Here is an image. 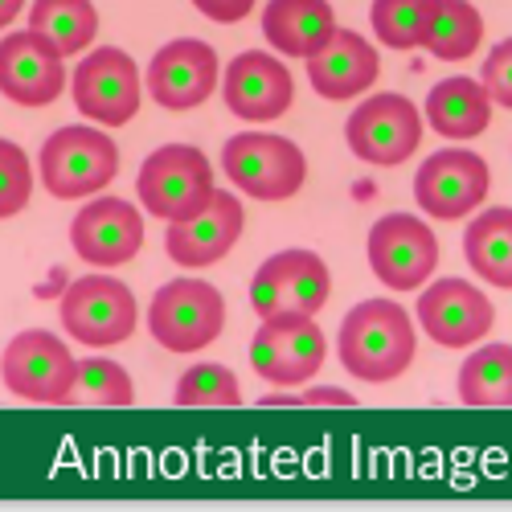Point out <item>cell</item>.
Here are the masks:
<instances>
[{
	"label": "cell",
	"mask_w": 512,
	"mask_h": 512,
	"mask_svg": "<svg viewBox=\"0 0 512 512\" xmlns=\"http://www.w3.org/2000/svg\"><path fill=\"white\" fill-rule=\"evenodd\" d=\"M33 197V164L21 144L0 140V222L17 218Z\"/></svg>",
	"instance_id": "30"
},
{
	"label": "cell",
	"mask_w": 512,
	"mask_h": 512,
	"mask_svg": "<svg viewBox=\"0 0 512 512\" xmlns=\"http://www.w3.org/2000/svg\"><path fill=\"white\" fill-rule=\"evenodd\" d=\"M435 0H373L369 21L373 33L381 37V46L390 50H418L426 21H431Z\"/></svg>",
	"instance_id": "28"
},
{
	"label": "cell",
	"mask_w": 512,
	"mask_h": 512,
	"mask_svg": "<svg viewBox=\"0 0 512 512\" xmlns=\"http://www.w3.org/2000/svg\"><path fill=\"white\" fill-rule=\"evenodd\" d=\"M41 185L58 201H82L103 193L119 173V148L99 127H58L41 144Z\"/></svg>",
	"instance_id": "4"
},
{
	"label": "cell",
	"mask_w": 512,
	"mask_h": 512,
	"mask_svg": "<svg viewBox=\"0 0 512 512\" xmlns=\"http://www.w3.org/2000/svg\"><path fill=\"white\" fill-rule=\"evenodd\" d=\"M484 41V17L467 0H435L431 21L422 33V50L439 62H463L480 50Z\"/></svg>",
	"instance_id": "25"
},
{
	"label": "cell",
	"mask_w": 512,
	"mask_h": 512,
	"mask_svg": "<svg viewBox=\"0 0 512 512\" xmlns=\"http://www.w3.org/2000/svg\"><path fill=\"white\" fill-rule=\"evenodd\" d=\"M381 74V62H377V50L369 41L353 29H336V37L320 54L308 58V82L320 99H332V103H349V99H361Z\"/></svg>",
	"instance_id": "20"
},
{
	"label": "cell",
	"mask_w": 512,
	"mask_h": 512,
	"mask_svg": "<svg viewBox=\"0 0 512 512\" xmlns=\"http://www.w3.org/2000/svg\"><path fill=\"white\" fill-rule=\"evenodd\" d=\"M136 295L115 275H82L62 291V328L91 349L123 345L136 332Z\"/></svg>",
	"instance_id": "8"
},
{
	"label": "cell",
	"mask_w": 512,
	"mask_h": 512,
	"mask_svg": "<svg viewBox=\"0 0 512 512\" xmlns=\"http://www.w3.org/2000/svg\"><path fill=\"white\" fill-rule=\"evenodd\" d=\"M345 140L357 160L373 168L406 164L422 144V115L402 95H373L357 103V111L345 123Z\"/></svg>",
	"instance_id": "13"
},
{
	"label": "cell",
	"mask_w": 512,
	"mask_h": 512,
	"mask_svg": "<svg viewBox=\"0 0 512 512\" xmlns=\"http://www.w3.org/2000/svg\"><path fill=\"white\" fill-rule=\"evenodd\" d=\"M21 9H25V0H0V29H5V25H13Z\"/></svg>",
	"instance_id": "34"
},
{
	"label": "cell",
	"mask_w": 512,
	"mask_h": 512,
	"mask_svg": "<svg viewBox=\"0 0 512 512\" xmlns=\"http://www.w3.org/2000/svg\"><path fill=\"white\" fill-rule=\"evenodd\" d=\"M132 402H136V386L119 361L107 357L78 361L66 406H132Z\"/></svg>",
	"instance_id": "27"
},
{
	"label": "cell",
	"mask_w": 512,
	"mask_h": 512,
	"mask_svg": "<svg viewBox=\"0 0 512 512\" xmlns=\"http://www.w3.org/2000/svg\"><path fill=\"white\" fill-rule=\"evenodd\" d=\"M488 185H492V173L484 156H476L472 148H443L435 156H426V164L414 173V201L426 218L459 222L484 205Z\"/></svg>",
	"instance_id": "11"
},
{
	"label": "cell",
	"mask_w": 512,
	"mask_h": 512,
	"mask_svg": "<svg viewBox=\"0 0 512 512\" xmlns=\"http://www.w3.org/2000/svg\"><path fill=\"white\" fill-rule=\"evenodd\" d=\"M74 107L99 127H127L140 111V70L119 46L91 50L70 78Z\"/></svg>",
	"instance_id": "9"
},
{
	"label": "cell",
	"mask_w": 512,
	"mask_h": 512,
	"mask_svg": "<svg viewBox=\"0 0 512 512\" xmlns=\"http://www.w3.org/2000/svg\"><path fill=\"white\" fill-rule=\"evenodd\" d=\"M365 254L373 275L390 291H418L439 267V238L414 213H386L373 222Z\"/></svg>",
	"instance_id": "10"
},
{
	"label": "cell",
	"mask_w": 512,
	"mask_h": 512,
	"mask_svg": "<svg viewBox=\"0 0 512 512\" xmlns=\"http://www.w3.org/2000/svg\"><path fill=\"white\" fill-rule=\"evenodd\" d=\"M66 91V58L33 29L0 41V95L17 107H50Z\"/></svg>",
	"instance_id": "17"
},
{
	"label": "cell",
	"mask_w": 512,
	"mask_h": 512,
	"mask_svg": "<svg viewBox=\"0 0 512 512\" xmlns=\"http://www.w3.org/2000/svg\"><path fill=\"white\" fill-rule=\"evenodd\" d=\"M222 168L234 181V189L254 201H291L308 181V160L300 144L267 132H242L226 140Z\"/></svg>",
	"instance_id": "5"
},
{
	"label": "cell",
	"mask_w": 512,
	"mask_h": 512,
	"mask_svg": "<svg viewBox=\"0 0 512 512\" xmlns=\"http://www.w3.org/2000/svg\"><path fill=\"white\" fill-rule=\"evenodd\" d=\"M74 369L78 361L70 357L66 340L54 332H17L5 357H0V381L5 390L21 402H37V406H66L70 402V386H74Z\"/></svg>",
	"instance_id": "7"
},
{
	"label": "cell",
	"mask_w": 512,
	"mask_h": 512,
	"mask_svg": "<svg viewBox=\"0 0 512 512\" xmlns=\"http://www.w3.org/2000/svg\"><path fill=\"white\" fill-rule=\"evenodd\" d=\"M70 246L91 267H123L144 246V218L132 201L103 197L87 201L70 222Z\"/></svg>",
	"instance_id": "16"
},
{
	"label": "cell",
	"mask_w": 512,
	"mask_h": 512,
	"mask_svg": "<svg viewBox=\"0 0 512 512\" xmlns=\"http://www.w3.org/2000/svg\"><path fill=\"white\" fill-rule=\"evenodd\" d=\"M29 29L46 37L62 58H74L99 37V13L91 0H33Z\"/></svg>",
	"instance_id": "24"
},
{
	"label": "cell",
	"mask_w": 512,
	"mask_h": 512,
	"mask_svg": "<svg viewBox=\"0 0 512 512\" xmlns=\"http://www.w3.org/2000/svg\"><path fill=\"white\" fill-rule=\"evenodd\" d=\"M242 226H246V213H242V201L234 193H213L209 205L201 213L185 222H173L164 234V254L173 259L177 267L185 271H201V267H213L222 263L226 254L234 250V242L242 238Z\"/></svg>",
	"instance_id": "18"
},
{
	"label": "cell",
	"mask_w": 512,
	"mask_h": 512,
	"mask_svg": "<svg viewBox=\"0 0 512 512\" xmlns=\"http://www.w3.org/2000/svg\"><path fill=\"white\" fill-rule=\"evenodd\" d=\"M426 123L447 140H476L488 132L492 123V95L484 87V78H463L451 74L439 87L426 95Z\"/></svg>",
	"instance_id": "22"
},
{
	"label": "cell",
	"mask_w": 512,
	"mask_h": 512,
	"mask_svg": "<svg viewBox=\"0 0 512 512\" xmlns=\"http://www.w3.org/2000/svg\"><path fill=\"white\" fill-rule=\"evenodd\" d=\"M463 406H512V345H480L459 365Z\"/></svg>",
	"instance_id": "26"
},
{
	"label": "cell",
	"mask_w": 512,
	"mask_h": 512,
	"mask_svg": "<svg viewBox=\"0 0 512 512\" xmlns=\"http://www.w3.org/2000/svg\"><path fill=\"white\" fill-rule=\"evenodd\" d=\"M418 324L422 332L443 349H472L492 332L496 324V308L492 300L472 287L467 279H439L431 287H422L418 295Z\"/></svg>",
	"instance_id": "14"
},
{
	"label": "cell",
	"mask_w": 512,
	"mask_h": 512,
	"mask_svg": "<svg viewBox=\"0 0 512 512\" xmlns=\"http://www.w3.org/2000/svg\"><path fill=\"white\" fill-rule=\"evenodd\" d=\"M463 259L484 283L512 291V209H484L463 234Z\"/></svg>",
	"instance_id": "23"
},
{
	"label": "cell",
	"mask_w": 512,
	"mask_h": 512,
	"mask_svg": "<svg viewBox=\"0 0 512 512\" xmlns=\"http://www.w3.org/2000/svg\"><path fill=\"white\" fill-rule=\"evenodd\" d=\"M222 328H226L222 291L197 275L168 279L148 304V332L168 353H181V357L201 353L222 336Z\"/></svg>",
	"instance_id": "2"
},
{
	"label": "cell",
	"mask_w": 512,
	"mask_h": 512,
	"mask_svg": "<svg viewBox=\"0 0 512 512\" xmlns=\"http://www.w3.org/2000/svg\"><path fill=\"white\" fill-rule=\"evenodd\" d=\"M414 349H418V332L406 308L394 300L357 304L336 336L340 365L357 381H369V386H386V381L402 377L414 361Z\"/></svg>",
	"instance_id": "1"
},
{
	"label": "cell",
	"mask_w": 512,
	"mask_h": 512,
	"mask_svg": "<svg viewBox=\"0 0 512 512\" xmlns=\"http://www.w3.org/2000/svg\"><path fill=\"white\" fill-rule=\"evenodd\" d=\"M300 406H357V398L336 386H312L300 394Z\"/></svg>",
	"instance_id": "33"
},
{
	"label": "cell",
	"mask_w": 512,
	"mask_h": 512,
	"mask_svg": "<svg viewBox=\"0 0 512 512\" xmlns=\"http://www.w3.org/2000/svg\"><path fill=\"white\" fill-rule=\"evenodd\" d=\"M332 300V271L316 250H279L250 279V308L259 320L316 316Z\"/></svg>",
	"instance_id": "6"
},
{
	"label": "cell",
	"mask_w": 512,
	"mask_h": 512,
	"mask_svg": "<svg viewBox=\"0 0 512 512\" xmlns=\"http://www.w3.org/2000/svg\"><path fill=\"white\" fill-rule=\"evenodd\" d=\"M213 193H218L213 189V168H209L205 152L193 148V144L156 148L140 164V177H136V197L164 226L185 222V218H193V213H201Z\"/></svg>",
	"instance_id": "3"
},
{
	"label": "cell",
	"mask_w": 512,
	"mask_h": 512,
	"mask_svg": "<svg viewBox=\"0 0 512 512\" xmlns=\"http://www.w3.org/2000/svg\"><path fill=\"white\" fill-rule=\"evenodd\" d=\"M328 357V340L316 324V316H279L263 320L259 332L250 340V365L263 381L287 390L304 386L320 373Z\"/></svg>",
	"instance_id": "12"
},
{
	"label": "cell",
	"mask_w": 512,
	"mask_h": 512,
	"mask_svg": "<svg viewBox=\"0 0 512 512\" xmlns=\"http://www.w3.org/2000/svg\"><path fill=\"white\" fill-rule=\"evenodd\" d=\"M263 37L283 58H312L336 37V13L328 0H271L263 9Z\"/></svg>",
	"instance_id": "21"
},
{
	"label": "cell",
	"mask_w": 512,
	"mask_h": 512,
	"mask_svg": "<svg viewBox=\"0 0 512 512\" xmlns=\"http://www.w3.org/2000/svg\"><path fill=\"white\" fill-rule=\"evenodd\" d=\"M222 95L226 107L246 119V123H271L279 115H287L291 99H295V82L291 70L267 54V50H246L226 66L222 78Z\"/></svg>",
	"instance_id": "19"
},
{
	"label": "cell",
	"mask_w": 512,
	"mask_h": 512,
	"mask_svg": "<svg viewBox=\"0 0 512 512\" xmlns=\"http://www.w3.org/2000/svg\"><path fill=\"white\" fill-rule=\"evenodd\" d=\"M484 87H488L492 103L512 111V37H504L500 46L488 54V62H484Z\"/></svg>",
	"instance_id": "31"
},
{
	"label": "cell",
	"mask_w": 512,
	"mask_h": 512,
	"mask_svg": "<svg viewBox=\"0 0 512 512\" xmlns=\"http://www.w3.org/2000/svg\"><path fill=\"white\" fill-rule=\"evenodd\" d=\"M259 5V0H193V9L209 21H218V25H234V21H246L250 9Z\"/></svg>",
	"instance_id": "32"
},
{
	"label": "cell",
	"mask_w": 512,
	"mask_h": 512,
	"mask_svg": "<svg viewBox=\"0 0 512 512\" xmlns=\"http://www.w3.org/2000/svg\"><path fill=\"white\" fill-rule=\"evenodd\" d=\"M173 402L177 406H242V386L226 365L205 361V365H189L181 373Z\"/></svg>",
	"instance_id": "29"
},
{
	"label": "cell",
	"mask_w": 512,
	"mask_h": 512,
	"mask_svg": "<svg viewBox=\"0 0 512 512\" xmlns=\"http://www.w3.org/2000/svg\"><path fill=\"white\" fill-rule=\"evenodd\" d=\"M218 54L201 37H177L148 62V95L164 111H193L218 91Z\"/></svg>",
	"instance_id": "15"
}]
</instances>
